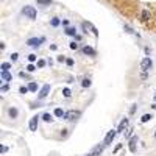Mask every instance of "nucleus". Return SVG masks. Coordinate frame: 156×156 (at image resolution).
Wrapping results in <instances>:
<instances>
[{
    "instance_id": "obj_25",
    "label": "nucleus",
    "mask_w": 156,
    "mask_h": 156,
    "mask_svg": "<svg viewBox=\"0 0 156 156\" xmlns=\"http://www.w3.org/2000/svg\"><path fill=\"white\" fill-rule=\"evenodd\" d=\"M28 90H30L28 87H23V86H20V89H19V92H20V94H27Z\"/></svg>"
},
{
    "instance_id": "obj_39",
    "label": "nucleus",
    "mask_w": 156,
    "mask_h": 156,
    "mask_svg": "<svg viewBox=\"0 0 156 156\" xmlns=\"http://www.w3.org/2000/svg\"><path fill=\"white\" fill-rule=\"evenodd\" d=\"M62 25H64V27H67V25H69V20L64 19V20H62Z\"/></svg>"
},
{
    "instance_id": "obj_19",
    "label": "nucleus",
    "mask_w": 156,
    "mask_h": 156,
    "mask_svg": "<svg viewBox=\"0 0 156 156\" xmlns=\"http://www.w3.org/2000/svg\"><path fill=\"white\" fill-rule=\"evenodd\" d=\"M62 95L66 97V98H69V97L72 95V92H70V89H69V87H64V89H62Z\"/></svg>"
},
{
    "instance_id": "obj_33",
    "label": "nucleus",
    "mask_w": 156,
    "mask_h": 156,
    "mask_svg": "<svg viewBox=\"0 0 156 156\" xmlns=\"http://www.w3.org/2000/svg\"><path fill=\"white\" fill-rule=\"evenodd\" d=\"M90 30H92V33H94L95 36H98V31H97V28H95V27H92V25H90Z\"/></svg>"
},
{
    "instance_id": "obj_34",
    "label": "nucleus",
    "mask_w": 156,
    "mask_h": 156,
    "mask_svg": "<svg viewBox=\"0 0 156 156\" xmlns=\"http://www.w3.org/2000/svg\"><path fill=\"white\" fill-rule=\"evenodd\" d=\"M125 30H126L128 33H134V31H133V28H131V27H128V25H125Z\"/></svg>"
},
{
    "instance_id": "obj_16",
    "label": "nucleus",
    "mask_w": 156,
    "mask_h": 156,
    "mask_svg": "<svg viewBox=\"0 0 156 156\" xmlns=\"http://www.w3.org/2000/svg\"><path fill=\"white\" fill-rule=\"evenodd\" d=\"M66 34H67V36H75V34H76V30L72 28V27H67V28H66Z\"/></svg>"
},
{
    "instance_id": "obj_40",
    "label": "nucleus",
    "mask_w": 156,
    "mask_h": 156,
    "mask_svg": "<svg viewBox=\"0 0 156 156\" xmlns=\"http://www.w3.org/2000/svg\"><path fill=\"white\" fill-rule=\"evenodd\" d=\"M58 61H59V62H62V61H67V59L64 58V56H58Z\"/></svg>"
},
{
    "instance_id": "obj_3",
    "label": "nucleus",
    "mask_w": 156,
    "mask_h": 156,
    "mask_svg": "<svg viewBox=\"0 0 156 156\" xmlns=\"http://www.w3.org/2000/svg\"><path fill=\"white\" fill-rule=\"evenodd\" d=\"M151 66H153V61H151L150 56H145L144 59L140 61V69H142V72H148V70L151 69Z\"/></svg>"
},
{
    "instance_id": "obj_15",
    "label": "nucleus",
    "mask_w": 156,
    "mask_h": 156,
    "mask_svg": "<svg viewBox=\"0 0 156 156\" xmlns=\"http://www.w3.org/2000/svg\"><path fill=\"white\" fill-rule=\"evenodd\" d=\"M53 114H55V115H56V117H66V112H64V111H62V109H61V108H56V109H55V112H53Z\"/></svg>"
},
{
    "instance_id": "obj_29",
    "label": "nucleus",
    "mask_w": 156,
    "mask_h": 156,
    "mask_svg": "<svg viewBox=\"0 0 156 156\" xmlns=\"http://www.w3.org/2000/svg\"><path fill=\"white\" fill-rule=\"evenodd\" d=\"M69 47H70L72 50H78V44H76V42H70V44H69Z\"/></svg>"
},
{
    "instance_id": "obj_30",
    "label": "nucleus",
    "mask_w": 156,
    "mask_h": 156,
    "mask_svg": "<svg viewBox=\"0 0 156 156\" xmlns=\"http://www.w3.org/2000/svg\"><path fill=\"white\" fill-rule=\"evenodd\" d=\"M27 70H28V72H34V70H36V67L33 66V64H28V66H27Z\"/></svg>"
},
{
    "instance_id": "obj_38",
    "label": "nucleus",
    "mask_w": 156,
    "mask_h": 156,
    "mask_svg": "<svg viewBox=\"0 0 156 156\" xmlns=\"http://www.w3.org/2000/svg\"><path fill=\"white\" fill-rule=\"evenodd\" d=\"M120 148H122V144H119V145H117V147H115V150H114V153H117V151H119Z\"/></svg>"
},
{
    "instance_id": "obj_31",
    "label": "nucleus",
    "mask_w": 156,
    "mask_h": 156,
    "mask_svg": "<svg viewBox=\"0 0 156 156\" xmlns=\"http://www.w3.org/2000/svg\"><path fill=\"white\" fill-rule=\"evenodd\" d=\"M8 89H9V86H8V84H3V86H2V89H0V90H2V92H6Z\"/></svg>"
},
{
    "instance_id": "obj_13",
    "label": "nucleus",
    "mask_w": 156,
    "mask_h": 156,
    "mask_svg": "<svg viewBox=\"0 0 156 156\" xmlns=\"http://www.w3.org/2000/svg\"><path fill=\"white\" fill-rule=\"evenodd\" d=\"M0 76H2L3 81H11V80H12V76H11L9 72H2V73H0Z\"/></svg>"
},
{
    "instance_id": "obj_2",
    "label": "nucleus",
    "mask_w": 156,
    "mask_h": 156,
    "mask_svg": "<svg viewBox=\"0 0 156 156\" xmlns=\"http://www.w3.org/2000/svg\"><path fill=\"white\" fill-rule=\"evenodd\" d=\"M22 14L23 16H27L28 19H36V9L33 8V6H30V5H27V6H23V9H22Z\"/></svg>"
},
{
    "instance_id": "obj_37",
    "label": "nucleus",
    "mask_w": 156,
    "mask_h": 156,
    "mask_svg": "<svg viewBox=\"0 0 156 156\" xmlns=\"http://www.w3.org/2000/svg\"><path fill=\"white\" fill-rule=\"evenodd\" d=\"M133 131H134L133 128H131V129H128V133H126V137H129V136H131V134H133Z\"/></svg>"
},
{
    "instance_id": "obj_6",
    "label": "nucleus",
    "mask_w": 156,
    "mask_h": 156,
    "mask_svg": "<svg viewBox=\"0 0 156 156\" xmlns=\"http://www.w3.org/2000/svg\"><path fill=\"white\" fill-rule=\"evenodd\" d=\"M115 134H117L115 129H111V131L106 134V137H105V145H109L111 144V142L114 140V137H115Z\"/></svg>"
},
{
    "instance_id": "obj_24",
    "label": "nucleus",
    "mask_w": 156,
    "mask_h": 156,
    "mask_svg": "<svg viewBox=\"0 0 156 156\" xmlns=\"http://www.w3.org/2000/svg\"><path fill=\"white\" fill-rule=\"evenodd\" d=\"M81 27H83L84 33H87V30H89V27H90V25H89V23H86V22H83V23H81Z\"/></svg>"
},
{
    "instance_id": "obj_41",
    "label": "nucleus",
    "mask_w": 156,
    "mask_h": 156,
    "mask_svg": "<svg viewBox=\"0 0 156 156\" xmlns=\"http://www.w3.org/2000/svg\"><path fill=\"white\" fill-rule=\"evenodd\" d=\"M151 108H153V109H156V103H153V105H151Z\"/></svg>"
},
{
    "instance_id": "obj_18",
    "label": "nucleus",
    "mask_w": 156,
    "mask_h": 156,
    "mask_svg": "<svg viewBox=\"0 0 156 156\" xmlns=\"http://www.w3.org/2000/svg\"><path fill=\"white\" fill-rule=\"evenodd\" d=\"M37 5H51L53 3V0H36Z\"/></svg>"
},
{
    "instance_id": "obj_44",
    "label": "nucleus",
    "mask_w": 156,
    "mask_h": 156,
    "mask_svg": "<svg viewBox=\"0 0 156 156\" xmlns=\"http://www.w3.org/2000/svg\"><path fill=\"white\" fill-rule=\"evenodd\" d=\"M87 156H89V154H87Z\"/></svg>"
},
{
    "instance_id": "obj_22",
    "label": "nucleus",
    "mask_w": 156,
    "mask_h": 156,
    "mask_svg": "<svg viewBox=\"0 0 156 156\" xmlns=\"http://www.w3.org/2000/svg\"><path fill=\"white\" fill-rule=\"evenodd\" d=\"M81 86H83V87H89V86H90V80H89V78H83Z\"/></svg>"
},
{
    "instance_id": "obj_11",
    "label": "nucleus",
    "mask_w": 156,
    "mask_h": 156,
    "mask_svg": "<svg viewBox=\"0 0 156 156\" xmlns=\"http://www.w3.org/2000/svg\"><path fill=\"white\" fill-rule=\"evenodd\" d=\"M150 11L148 9H144V11H142V14H140V20H144V22H147L148 19H150Z\"/></svg>"
},
{
    "instance_id": "obj_10",
    "label": "nucleus",
    "mask_w": 156,
    "mask_h": 156,
    "mask_svg": "<svg viewBox=\"0 0 156 156\" xmlns=\"http://www.w3.org/2000/svg\"><path fill=\"white\" fill-rule=\"evenodd\" d=\"M8 115L11 117V119H17V115H19V111H17V108L11 106V108L8 109Z\"/></svg>"
},
{
    "instance_id": "obj_14",
    "label": "nucleus",
    "mask_w": 156,
    "mask_h": 156,
    "mask_svg": "<svg viewBox=\"0 0 156 156\" xmlns=\"http://www.w3.org/2000/svg\"><path fill=\"white\" fill-rule=\"evenodd\" d=\"M42 120H44V122H47V123H50V122H53V115L48 114V112H45V114L42 115Z\"/></svg>"
},
{
    "instance_id": "obj_27",
    "label": "nucleus",
    "mask_w": 156,
    "mask_h": 156,
    "mask_svg": "<svg viewBox=\"0 0 156 156\" xmlns=\"http://www.w3.org/2000/svg\"><path fill=\"white\" fill-rule=\"evenodd\" d=\"M44 66H45V61H44V59H39V61H37V67L41 69V67H44Z\"/></svg>"
},
{
    "instance_id": "obj_26",
    "label": "nucleus",
    "mask_w": 156,
    "mask_h": 156,
    "mask_svg": "<svg viewBox=\"0 0 156 156\" xmlns=\"http://www.w3.org/2000/svg\"><path fill=\"white\" fill-rule=\"evenodd\" d=\"M36 58H37V56H36L34 53H31V55H28V61H30V62H34V61H36Z\"/></svg>"
},
{
    "instance_id": "obj_5",
    "label": "nucleus",
    "mask_w": 156,
    "mask_h": 156,
    "mask_svg": "<svg viewBox=\"0 0 156 156\" xmlns=\"http://www.w3.org/2000/svg\"><path fill=\"white\" fill-rule=\"evenodd\" d=\"M48 92H50V84H44L42 89H41V92H39V95H37V98H39V100L45 98V97L48 95Z\"/></svg>"
},
{
    "instance_id": "obj_43",
    "label": "nucleus",
    "mask_w": 156,
    "mask_h": 156,
    "mask_svg": "<svg viewBox=\"0 0 156 156\" xmlns=\"http://www.w3.org/2000/svg\"><path fill=\"white\" fill-rule=\"evenodd\" d=\"M154 137H156V131H154Z\"/></svg>"
},
{
    "instance_id": "obj_28",
    "label": "nucleus",
    "mask_w": 156,
    "mask_h": 156,
    "mask_svg": "<svg viewBox=\"0 0 156 156\" xmlns=\"http://www.w3.org/2000/svg\"><path fill=\"white\" fill-rule=\"evenodd\" d=\"M9 58H11V61H12V62H14V61H17L19 55H17V53H11V56H9Z\"/></svg>"
},
{
    "instance_id": "obj_20",
    "label": "nucleus",
    "mask_w": 156,
    "mask_h": 156,
    "mask_svg": "<svg viewBox=\"0 0 156 156\" xmlns=\"http://www.w3.org/2000/svg\"><path fill=\"white\" fill-rule=\"evenodd\" d=\"M11 69V64L9 62H2V72H8Z\"/></svg>"
},
{
    "instance_id": "obj_4",
    "label": "nucleus",
    "mask_w": 156,
    "mask_h": 156,
    "mask_svg": "<svg viewBox=\"0 0 156 156\" xmlns=\"http://www.w3.org/2000/svg\"><path fill=\"white\" fill-rule=\"evenodd\" d=\"M42 42H45V37H30L27 41V45L30 47H39Z\"/></svg>"
},
{
    "instance_id": "obj_23",
    "label": "nucleus",
    "mask_w": 156,
    "mask_h": 156,
    "mask_svg": "<svg viewBox=\"0 0 156 156\" xmlns=\"http://www.w3.org/2000/svg\"><path fill=\"white\" fill-rule=\"evenodd\" d=\"M58 25H59V19L53 17V19H51V27H58Z\"/></svg>"
},
{
    "instance_id": "obj_36",
    "label": "nucleus",
    "mask_w": 156,
    "mask_h": 156,
    "mask_svg": "<svg viewBox=\"0 0 156 156\" xmlns=\"http://www.w3.org/2000/svg\"><path fill=\"white\" fill-rule=\"evenodd\" d=\"M66 62H67V66H73V59H70V58H69Z\"/></svg>"
},
{
    "instance_id": "obj_8",
    "label": "nucleus",
    "mask_w": 156,
    "mask_h": 156,
    "mask_svg": "<svg viewBox=\"0 0 156 156\" xmlns=\"http://www.w3.org/2000/svg\"><path fill=\"white\" fill-rule=\"evenodd\" d=\"M37 122H39L37 115H34V117L30 119V129H31V131H36V129H37Z\"/></svg>"
},
{
    "instance_id": "obj_12",
    "label": "nucleus",
    "mask_w": 156,
    "mask_h": 156,
    "mask_svg": "<svg viewBox=\"0 0 156 156\" xmlns=\"http://www.w3.org/2000/svg\"><path fill=\"white\" fill-rule=\"evenodd\" d=\"M126 125H128V119H123L122 122H120V125H119V128H117V133H122L123 129L126 128Z\"/></svg>"
},
{
    "instance_id": "obj_21",
    "label": "nucleus",
    "mask_w": 156,
    "mask_h": 156,
    "mask_svg": "<svg viewBox=\"0 0 156 156\" xmlns=\"http://www.w3.org/2000/svg\"><path fill=\"white\" fill-rule=\"evenodd\" d=\"M28 89L31 90V92H36V90H37V84H36L34 81H31V83L28 84Z\"/></svg>"
},
{
    "instance_id": "obj_35",
    "label": "nucleus",
    "mask_w": 156,
    "mask_h": 156,
    "mask_svg": "<svg viewBox=\"0 0 156 156\" xmlns=\"http://www.w3.org/2000/svg\"><path fill=\"white\" fill-rule=\"evenodd\" d=\"M140 78H142V80H147V72H142L140 73Z\"/></svg>"
},
{
    "instance_id": "obj_9",
    "label": "nucleus",
    "mask_w": 156,
    "mask_h": 156,
    "mask_svg": "<svg viewBox=\"0 0 156 156\" xmlns=\"http://www.w3.org/2000/svg\"><path fill=\"white\" fill-rule=\"evenodd\" d=\"M136 144H137V137L134 136V137H131V139H129V151H131V153H134L136 151Z\"/></svg>"
},
{
    "instance_id": "obj_42",
    "label": "nucleus",
    "mask_w": 156,
    "mask_h": 156,
    "mask_svg": "<svg viewBox=\"0 0 156 156\" xmlns=\"http://www.w3.org/2000/svg\"><path fill=\"white\" fill-rule=\"evenodd\" d=\"M154 101H156V95H154Z\"/></svg>"
},
{
    "instance_id": "obj_7",
    "label": "nucleus",
    "mask_w": 156,
    "mask_h": 156,
    "mask_svg": "<svg viewBox=\"0 0 156 156\" xmlns=\"http://www.w3.org/2000/svg\"><path fill=\"white\" fill-rule=\"evenodd\" d=\"M81 50H83V53H84V55H89V56H95V53H97V51H95V48L89 47V45H84Z\"/></svg>"
},
{
    "instance_id": "obj_32",
    "label": "nucleus",
    "mask_w": 156,
    "mask_h": 156,
    "mask_svg": "<svg viewBox=\"0 0 156 156\" xmlns=\"http://www.w3.org/2000/svg\"><path fill=\"white\" fill-rule=\"evenodd\" d=\"M136 108H137V105H133L131 109H129V114H134V112H136Z\"/></svg>"
},
{
    "instance_id": "obj_1",
    "label": "nucleus",
    "mask_w": 156,
    "mask_h": 156,
    "mask_svg": "<svg viewBox=\"0 0 156 156\" xmlns=\"http://www.w3.org/2000/svg\"><path fill=\"white\" fill-rule=\"evenodd\" d=\"M80 115H81V112L78 109H70V111L66 112V117H64V119H66L67 122H76L78 119H80Z\"/></svg>"
},
{
    "instance_id": "obj_17",
    "label": "nucleus",
    "mask_w": 156,
    "mask_h": 156,
    "mask_svg": "<svg viewBox=\"0 0 156 156\" xmlns=\"http://www.w3.org/2000/svg\"><path fill=\"white\" fill-rule=\"evenodd\" d=\"M150 119H153L151 114H144V115H142V119H140V122H142V123H147Z\"/></svg>"
}]
</instances>
